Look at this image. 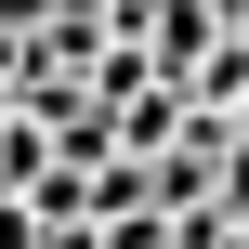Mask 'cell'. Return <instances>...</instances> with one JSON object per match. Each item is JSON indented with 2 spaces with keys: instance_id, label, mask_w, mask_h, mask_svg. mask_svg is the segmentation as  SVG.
<instances>
[{
  "instance_id": "obj_1",
  "label": "cell",
  "mask_w": 249,
  "mask_h": 249,
  "mask_svg": "<svg viewBox=\"0 0 249 249\" xmlns=\"http://www.w3.org/2000/svg\"><path fill=\"white\" fill-rule=\"evenodd\" d=\"M53 26V0H0V39H39Z\"/></svg>"
},
{
  "instance_id": "obj_2",
  "label": "cell",
  "mask_w": 249,
  "mask_h": 249,
  "mask_svg": "<svg viewBox=\"0 0 249 249\" xmlns=\"http://www.w3.org/2000/svg\"><path fill=\"white\" fill-rule=\"evenodd\" d=\"M0 249H39V210L26 197H0Z\"/></svg>"
},
{
  "instance_id": "obj_3",
  "label": "cell",
  "mask_w": 249,
  "mask_h": 249,
  "mask_svg": "<svg viewBox=\"0 0 249 249\" xmlns=\"http://www.w3.org/2000/svg\"><path fill=\"white\" fill-rule=\"evenodd\" d=\"M39 249H105V223L79 210V223H39Z\"/></svg>"
},
{
  "instance_id": "obj_4",
  "label": "cell",
  "mask_w": 249,
  "mask_h": 249,
  "mask_svg": "<svg viewBox=\"0 0 249 249\" xmlns=\"http://www.w3.org/2000/svg\"><path fill=\"white\" fill-rule=\"evenodd\" d=\"M223 249H249V236H223Z\"/></svg>"
}]
</instances>
